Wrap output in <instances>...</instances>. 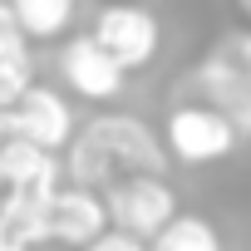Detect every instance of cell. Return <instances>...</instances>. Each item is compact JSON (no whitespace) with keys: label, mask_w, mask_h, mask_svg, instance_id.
<instances>
[{"label":"cell","mask_w":251,"mask_h":251,"mask_svg":"<svg viewBox=\"0 0 251 251\" xmlns=\"http://www.w3.org/2000/svg\"><path fill=\"white\" fill-rule=\"evenodd\" d=\"M103 212H108V226L123 231V236H138V241H153L173 217H177V197L163 177L153 173H128L118 177L103 197Z\"/></svg>","instance_id":"2"},{"label":"cell","mask_w":251,"mask_h":251,"mask_svg":"<svg viewBox=\"0 0 251 251\" xmlns=\"http://www.w3.org/2000/svg\"><path fill=\"white\" fill-rule=\"evenodd\" d=\"M236 5H241V10H246V20H251V0H236Z\"/></svg>","instance_id":"18"},{"label":"cell","mask_w":251,"mask_h":251,"mask_svg":"<svg viewBox=\"0 0 251 251\" xmlns=\"http://www.w3.org/2000/svg\"><path fill=\"white\" fill-rule=\"evenodd\" d=\"M202 94L212 99L207 108H217L231 128H236V138L241 133H251V79L236 69V59H226V54H212L207 64H202Z\"/></svg>","instance_id":"8"},{"label":"cell","mask_w":251,"mask_h":251,"mask_svg":"<svg viewBox=\"0 0 251 251\" xmlns=\"http://www.w3.org/2000/svg\"><path fill=\"white\" fill-rule=\"evenodd\" d=\"M5 138L35 143V148H45V153L69 148V138H74V113H69L64 94L30 84V89L5 108Z\"/></svg>","instance_id":"4"},{"label":"cell","mask_w":251,"mask_h":251,"mask_svg":"<svg viewBox=\"0 0 251 251\" xmlns=\"http://www.w3.org/2000/svg\"><path fill=\"white\" fill-rule=\"evenodd\" d=\"M84 251H148V241H138V236H123V231H103V236H94Z\"/></svg>","instance_id":"14"},{"label":"cell","mask_w":251,"mask_h":251,"mask_svg":"<svg viewBox=\"0 0 251 251\" xmlns=\"http://www.w3.org/2000/svg\"><path fill=\"white\" fill-rule=\"evenodd\" d=\"M148 251H222V236L207 217H192V212H177L153 241Z\"/></svg>","instance_id":"12"},{"label":"cell","mask_w":251,"mask_h":251,"mask_svg":"<svg viewBox=\"0 0 251 251\" xmlns=\"http://www.w3.org/2000/svg\"><path fill=\"white\" fill-rule=\"evenodd\" d=\"M0 251H20V246H15V241L5 236V226H0Z\"/></svg>","instance_id":"17"},{"label":"cell","mask_w":251,"mask_h":251,"mask_svg":"<svg viewBox=\"0 0 251 251\" xmlns=\"http://www.w3.org/2000/svg\"><path fill=\"white\" fill-rule=\"evenodd\" d=\"M231 59H236V69L251 79V30H246V35H236V45H231Z\"/></svg>","instance_id":"16"},{"label":"cell","mask_w":251,"mask_h":251,"mask_svg":"<svg viewBox=\"0 0 251 251\" xmlns=\"http://www.w3.org/2000/svg\"><path fill=\"white\" fill-rule=\"evenodd\" d=\"M50 197L54 192H35V187H5L0 192V226H5V236L20 251L50 241Z\"/></svg>","instance_id":"9"},{"label":"cell","mask_w":251,"mask_h":251,"mask_svg":"<svg viewBox=\"0 0 251 251\" xmlns=\"http://www.w3.org/2000/svg\"><path fill=\"white\" fill-rule=\"evenodd\" d=\"M168 168V153L158 148V138L148 133V123L128 118V113H99L79 138H69V153H64V173H69V187H103L113 182L118 173H153L163 177Z\"/></svg>","instance_id":"1"},{"label":"cell","mask_w":251,"mask_h":251,"mask_svg":"<svg viewBox=\"0 0 251 251\" xmlns=\"http://www.w3.org/2000/svg\"><path fill=\"white\" fill-rule=\"evenodd\" d=\"M59 74H64V84L79 94V99H89V103H108V99H118L123 94V74L99 45H94V35H79V40H69L64 45V54H59Z\"/></svg>","instance_id":"6"},{"label":"cell","mask_w":251,"mask_h":251,"mask_svg":"<svg viewBox=\"0 0 251 251\" xmlns=\"http://www.w3.org/2000/svg\"><path fill=\"white\" fill-rule=\"evenodd\" d=\"M5 10H10V20H15L20 35H30V40H54V35H64L69 20H74V0H10Z\"/></svg>","instance_id":"11"},{"label":"cell","mask_w":251,"mask_h":251,"mask_svg":"<svg viewBox=\"0 0 251 251\" xmlns=\"http://www.w3.org/2000/svg\"><path fill=\"white\" fill-rule=\"evenodd\" d=\"M158 40H163V30H158L153 10L133 5V0H123V5H103L99 20H94V45H99L123 74L153 64Z\"/></svg>","instance_id":"3"},{"label":"cell","mask_w":251,"mask_h":251,"mask_svg":"<svg viewBox=\"0 0 251 251\" xmlns=\"http://www.w3.org/2000/svg\"><path fill=\"white\" fill-rule=\"evenodd\" d=\"M59 158L20 143V138H0V192L5 187H35V192H59Z\"/></svg>","instance_id":"10"},{"label":"cell","mask_w":251,"mask_h":251,"mask_svg":"<svg viewBox=\"0 0 251 251\" xmlns=\"http://www.w3.org/2000/svg\"><path fill=\"white\" fill-rule=\"evenodd\" d=\"M103 231H108V212H103L99 192H89V187H59L50 197V241H64V246L84 251Z\"/></svg>","instance_id":"7"},{"label":"cell","mask_w":251,"mask_h":251,"mask_svg":"<svg viewBox=\"0 0 251 251\" xmlns=\"http://www.w3.org/2000/svg\"><path fill=\"white\" fill-rule=\"evenodd\" d=\"M108 5H123V0H108Z\"/></svg>","instance_id":"20"},{"label":"cell","mask_w":251,"mask_h":251,"mask_svg":"<svg viewBox=\"0 0 251 251\" xmlns=\"http://www.w3.org/2000/svg\"><path fill=\"white\" fill-rule=\"evenodd\" d=\"M35 84V69H30V54H10V59H0V113H5L25 89Z\"/></svg>","instance_id":"13"},{"label":"cell","mask_w":251,"mask_h":251,"mask_svg":"<svg viewBox=\"0 0 251 251\" xmlns=\"http://www.w3.org/2000/svg\"><path fill=\"white\" fill-rule=\"evenodd\" d=\"M0 138H5V113H0Z\"/></svg>","instance_id":"19"},{"label":"cell","mask_w":251,"mask_h":251,"mask_svg":"<svg viewBox=\"0 0 251 251\" xmlns=\"http://www.w3.org/2000/svg\"><path fill=\"white\" fill-rule=\"evenodd\" d=\"M168 148L177 163H217L236 148V128L207 103H187L168 113Z\"/></svg>","instance_id":"5"},{"label":"cell","mask_w":251,"mask_h":251,"mask_svg":"<svg viewBox=\"0 0 251 251\" xmlns=\"http://www.w3.org/2000/svg\"><path fill=\"white\" fill-rule=\"evenodd\" d=\"M10 54H25V35L15 30V20H10V10L0 5V59H10Z\"/></svg>","instance_id":"15"}]
</instances>
